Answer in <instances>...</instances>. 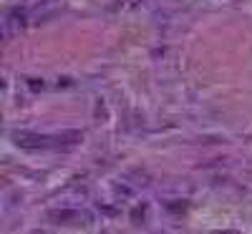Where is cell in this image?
Here are the masks:
<instances>
[{
  "label": "cell",
  "mask_w": 252,
  "mask_h": 234,
  "mask_svg": "<svg viewBox=\"0 0 252 234\" xmlns=\"http://www.w3.org/2000/svg\"><path fill=\"white\" fill-rule=\"evenodd\" d=\"M15 144L20 148H33V151H38V148H48L53 146L51 136H40V134H15Z\"/></svg>",
  "instance_id": "obj_1"
},
{
  "label": "cell",
  "mask_w": 252,
  "mask_h": 234,
  "mask_svg": "<svg viewBox=\"0 0 252 234\" xmlns=\"http://www.w3.org/2000/svg\"><path fill=\"white\" fill-rule=\"evenodd\" d=\"M23 23H26V13H23V10H10V13L3 18V30H5V35H8V38L15 35L20 28H23Z\"/></svg>",
  "instance_id": "obj_2"
}]
</instances>
